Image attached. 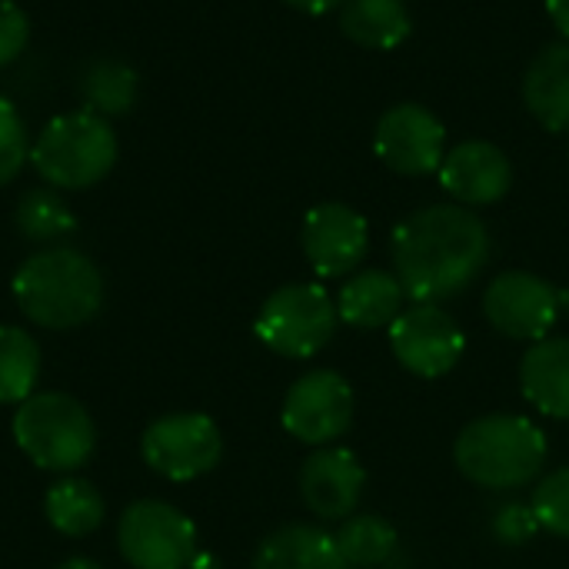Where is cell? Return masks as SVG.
Returning <instances> with one entry per match:
<instances>
[{"instance_id":"17","label":"cell","mask_w":569,"mask_h":569,"mask_svg":"<svg viewBox=\"0 0 569 569\" xmlns=\"http://www.w3.org/2000/svg\"><path fill=\"white\" fill-rule=\"evenodd\" d=\"M407 290L397 273L387 270H360L350 277L337 297V317L357 330H383L403 313Z\"/></svg>"},{"instance_id":"15","label":"cell","mask_w":569,"mask_h":569,"mask_svg":"<svg viewBox=\"0 0 569 569\" xmlns=\"http://www.w3.org/2000/svg\"><path fill=\"white\" fill-rule=\"evenodd\" d=\"M440 183L450 197L460 200V207H487L507 197L513 167L497 143L467 140L443 157Z\"/></svg>"},{"instance_id":"21","label":"cell","mask_w":569,"mask_h":569,"mask_svg":"<svg viewBox=\"0 0 569 569\" xmlns=\"http://www.w3.org/2000/svg\"><path fill=\"white\" fill-rule=\"evenodd\" d=\"M47 520L63 537H87L103 523V497L80 477L57 480L43 497Z\"/></svg>"},{"instance_id":"10","label":"cell","mask_w":569,"mask_h":569,"mask_svg":"<svg viewBox=\"0 0 569 569\" xmlns=\"http://www.w3.org/2000/svg\"><path fill=\"white\" fill-rule=\"evenodd\" d=\"M353 387L337 370L303 373L283 397V430L307 447H330L353 423Z\"/></svg>"},{"instance_id":"24","label":"cell","mask_w":569,"mask_h":569,"mask_svg":"<svg viewBox=\"0 0 569 569\" xmlns=\"http://www.w3.org/2000/svg\"><path fill=\"white\" fill-rule=\"evenodd\" d=\"M80 93L87 100V110L100 117H117L127 113L137 100V73L133 67L120 60H93L83 70Z\"/></svg>"},{"instance_id":"23","label":"cell","mask_w":569,"mask_h":569,"mask_svg":"<svg viewBox=\"0 0 569 569\" xmlns=\"http://www.w3.org/2000/svg\"><path fill=\"white\" fill-rule=\"evenodd\" d=\"M397 543H400L397 530L383 517H377V513L347 517L340 533H337V547H340L347 567H383L397 553Z\"/></svg>"},{"instance_id":"20","label":"cell","mask_w":569,"mask_h":569,"mask_svg":"<svg viewBox=\"0 0 569 569\" xmlns=\"http://www.w3.org/2000/svg\"><path fill=\"white\" fill-rule=\"evenodd\" d=\"M340 27L360 47L393 50L410 37V10L403 0H347Z\"/></svg>"},{"instance_id":"26","label":"cell","mask_w":569,"mask_h":569,"mask_svg":"<svg viewBox=\"0 0 569 569\" xmlns=\"http://www.w3.org/2000/svg\"><path fill=\"white\" fill-rule=\"evenodd\" d=\"M530 507L537 513L540 530H547L560 540H569V467L547 473L537 483Z\"/></svg>"},{"instance_id":"3","label":"cell","mask_w":569,"mask_h":569,"mask_svg":"<svg viewBox=\"0 0 569 569\" xmlns=\"http://www.w3.org/2000/svg\"><path fill=\"white\" fill-rule=\"evenodd\" d=\"M453 463L483 490H520L543 473L547 437L527 417L490 413L460 430Z\"/></svg>"},{"instance_id":"11","label":"cell","mask_w":569,"mask_h":569,"mask_svg":"<svg viewBox=\"0 0 569 569\" xmlns=\"http://www.w3.org/2000/svg\"><path fill=\"white\" fill-rule=\"evenodd\" d=\"M390 347L403 370L423 380H437L460 363L467 337L440 303H413L393 320Z\"/></svg>"},{"instance_id":"4","label":"cell","mask_w":569,"mask_h":569,"mask_svg":"<svg viewBox=\"0 0 569 569\" xmlns=\"http://www.w3.org/2000/svg\"><path fill=\"white\" fill-rule=\"evenodd\" d=\"M30 160L53 190H87L113 170L117 137L93 110L60 113L33 140Z\"/></svg>"},{"instance_id":"12","label":"cell","mask_w":569,"mask_h":569,"mask_svg":"<svg viewBox=\"0 0 569 569\" xmlns=\"http://www.w3.org/2000/svg\"><path fill=\"white\" fill-rule=\"evenodd\" d=\"M443 140V123L420 103H397L377 123V157L403 177H427L440 170L447 157Z\"/></svg>"},{"instance_id":"25","label":"cell","mask_w":569,"mask_h":569,"mask_svg":"<svg viewBox=\"0 0 569 569\" xmlns=\"http://www.w3.org/2000/svg\"><path fill=\"white\" fill-rule=\"evenodd\" d=\"M77 227V217L70 213L67 200L53 187H33L17 203V230L27 240H57L67 237Z\"/></svg>"},{"instance_id":"29","label":"cell","mask_w":569,"mask_h":569,"mask_svg":"<svg viewBox=\"0 0 569 569\" xmlns=\"http://www.w3.org/2000/svg\"><path fill=\"white\" fill-rule=\"evenodd\" d=\"M30 40V20L13 0H0V67L17 60Z\"/></svg>"},{"instance_id":"27","label":"cell","mask_w":569,"mask_h":569,"mask_svg":"<svg viewBox=\"0 0 569 569\" xmlns=\"http://www.w3.org/2000/svg\"><path fill=\"white\" fill-rule=\"evenodd\" d=\"M27 160H30V143H27L23 117L10 100L0 97V187H7L23 170Z\"/></svg>"},{"instance_id":"2","label":"cell","mask_w":569,"mask_h":569,"mask_svg":"<svg viewBox=\"0 0 569 569\" xmlns=\"http://www.w3.org/2000/svg\"><path fill=\"white\" fill-rule=\"evenodd\" d=\"M13 297L30 323L73 330L103 307V277L87 253L50 247L20 263L13 273Z\"/></svg>"},{"instance_id":"14","label":"cell","mask_w":569,"mask_h":569,"mask_svg":"<svg viewBox=\"0 0 569 569\" xmlns=\"http://www.w3.org/2000/svg\"><path fill=\"white\" fill-rule=\"evenodd\" d=\"M367 487V470L347 447H320L300 467V497L320 520H347Z\"/></svg>"},{"instance_id":"9","label":"cell","mask_w":569,"mask_h":569,"mask_svg":"<svg viewBox=\"0 0 569 569\" xmlns=\"http://www.w3.org/2000/svg\"><path fill=\"white\" fill-rule=\"evenodd\" d=\"M483 313L497 333L540 343L563 313V290L530 270H507L487 287Z\"/></svg>"},{"instance_id":"22","label":"cell","mask_w":569,"mask_h":569,"mask_svg":"<svg viewBox=\"0 0 569 569\" xmlns=\"http://www.w3.org/2000/svg\"><path fill=\"white\" fill-rule=\"evenodd\" d=\"M40 377V347L20 327H0V403H23L33 397Z\"/></svg>"},{"instance_id":"19","label":"cell","mask_w":569,"mask_h":569,"mask_svg":"<svg viewBox=\"0 0 569 569\" xmlns=\"http://www.w3.org/2000/svg\"><path fill=\"white\" fill-rule=\"evenodd\" d=\"M523 100L547 130H569V43L547 47L530 63Z\"/></svg>"},{"instance_id":"8","label":"cell","mask_w":569,"mask_h":569,"mask_svg":"<svg viewBox=\"0 0 569 569\" xmlns=\"http://www.w3.org/2000/svg\"><path fill=\"white\" fill-rule=\"evenodd\" d=\"M140 453L160 477L187 483L220 463L223 437L207 413H167L143 430Z\"/></svg>"},{"instance_id":"16","label":"cell","mask_w":569,"mask_h":569,"mask_svg":"<svg viewBox=\"0 0 569 569\" xmlns=\"http://www.w3.org/2000/svg\"><path fill=\"white\" fill-rule=\"evenodd\" d=\"M523 397L553 420H569V337H547L520 360Z\"/></svg>"},{"instance_id":"13","label":"cell","mask_w":569,"mask_h":569,"mask_svg":"<svg viewBox=\"0 0 569 569\" xmlns=\"http://www.w3.org/2000/svg\"><path fill=\"white\" fill-rule=\"evenodd\" d=\"M370 247L367 220L347 203H320L303 220V253L320 277H347Z\"/></svg>"},{"instance_id":"7","label":"cell","mask_w":569,"mask_h":569,"mask_svg":"<svg viewBox=\"0 0 569 569\" xmlns=\"http://www.w3.org/2000/svg\"><path fill=\"white\" fill-rule=\"evenodd\" d=\"M117 543L133 569H187L197 557V527L163 500H137L120 517Z\"/></svg>"},{"instance_id":"31","label":"cell","mask_w":569,"mask_h":569,"mask_svg":"<svg viewBox=\"0 0 569 569\" xmlns=\"http://www.w3.org/2000/svg\"><path fill=\"white\" fill-rule=\"evenodd\" d=\"M283 3H290V7H297L303 13H327V10H333V7H340L347 0H283Z\"/></svg>"},{"instance_id":"5","label":"cell","mask_w":569,"mask_h":569,"mask_svg":"<svg viewBox=\"0 0 569 569\" xmlns=\"http://www.w3.org/2000/svg\"><path fill=\"white\" fill-rule=\"evenodd\" d=\"M13 443L40 470L70 473L93 457L97 430L70 393H33L13 413Z\"/></svg>"},{"instance_id":"32","label":"cell","mask_w":569,"mask_h":569,"mask_svg":"<svg viewBox=\"0 0 569 569\" xmlns=\"http://www.w3.org/2000/svg\"><path fill=\"white\" fill-rule=\"evenodd\" d=\"M57 569H100L93 560H83V557H73V560H67V563H60Z\"/></svg>"},{"instance_id":"30","label":"cell","mask_w":569,"mask_h":569,"mask_svg":"<svg viewBox=\"0 0 569 569\" xmlns=\"http://www.w3.org/2000/svg\"><path fill=\"white\" fill-rule=\"evenodd\" d=\"M547 13L557 23V30L569 40V0H547Z\"/></svg>"},{"instance_id":"28","label":"cell","mask_w":569,"mask_h":569,"mask_svg":"<svg viewBox=\"0 0 569 569\" xmlns=\"http://www.w3.org/2000/svg\"><path fill=\"white\" fill-rule=\"evenodd\" d=\"M490 530H493V537H497L503 547H520V543H527V540L537 537L540 523H537L533 507H527V503H507V507L497 510Z\"/></svg>"},{"instance_id":"1","label":"cell","mask_w":569,"mask_h":569,"mask_svg":"<svg viewBox=\"0 0 569 569\" xmlns=\"http://www.w3.org/2000/svg\"><path fill=\"white\" fill-rule=\"evenodd\" d=\"M490 260L483 220L457 203L410 213L393 230V267L413 303H440L463 293Z\"/></svg>"},{"instance_id":"18","label":"cell","mask_w":569,"mask_h":569,"mask_svg":"<svg viewBox=\"0 0 569 569\" xmlns=\"http://www.w3.org/2000/svg\"><path fill=\"white\" fill-rule=\"evenodd\" d=\"M250 569H350L337 537L310 523H290L273 530L253 553Z\"/></svg>"},{"instance_id":"6","label":"cell","mask_w":569,"mask_h":569,"mask_svg":"<svg viewBox=\"0 0 569 569\" xmlns=\"http://www.w3.org/2000/svg\"><path fill=\"white\" fill-rule=\"evenodd\" d=\"M337 320V303L320 283H287L263 300L253 333L273 353L307 360L333 340Z\"/></svg>"}]
</instances>
